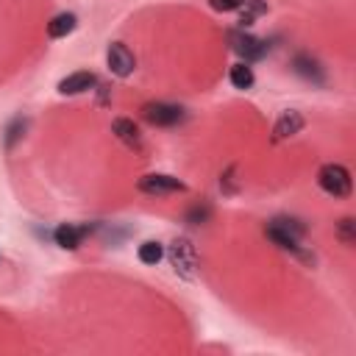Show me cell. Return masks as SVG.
Listing matches in <instances>:
<instances>
[{
  "mask_svg": "<svg viewBox=\"0 0 356 356\" xmlns=\"http://www.w3.org/2000/svg\"><path fill=\"white\" fill-rule=\"evenodd\" d=\"M273 225H278L284 234H289V236H292V239H298V242L306 236V225H303L300 220H292V217H275V220H273Z\"/></svg>",
  "mask_w": 356,
  "mask_h": 356,
  "instance_id": "cell-17",
  "label": "cell"
},
{
  "mask_svg": "<svg viewBox=\"0 0 356 356\" xmlns=\"http://www.w3.org/2000/svg\"><path fill=\"white\" fill-rule=\"evenodd\" d=\"M136 256H139L142 264H159V261L164 259V245L147 239V242H142V245L136 248Z\"/></svg>",
  "mask_w": 356,
  "mask_h": 356,
  "instance_id": "cell-16",
  "label": "cell"
},
{
  "mask_svg": "<svg viewBox=\"0 0 356 356\" xmlns=\"http://www.w3.org/2000/svg\"><path fill=\"white\" fill-rule=\"evenodd\" d=\"M303 125H306L303 114H300V111H295V108H286V111H281V117L275 120L273 134H275V139H286V136L300 134V131H303Z\"/></svg>",
  "mask_w": 356,
  "mask_h": 356,
  "instance_id": "cell-10",
  "label": "cell"
},
{
  "mask_svg": "<svg viewBox=\"0 0 356 356\" xmlns=\"http://www.w3.org/2000/svg\"><path fill=\"white\" fill-rule=\"evenodd\" d=\"M106 64H108V70H111L117 78H128V75L134 72V67H136L134 53H131L122 42L108 44V50H106Z\"/></svg>",
  "mask_w": 356,
  "mask_h": 356,
  "instance_id": "cell-6",
  "label": "cell"
},
{
  "mask_svg": "<svg viewBox=\"0 0 356 356\" xmlns=\"http://www.w3.org/2000/svg\"><path fill=\"white\" fill-rule=\"evenodd\" d=\"M317 184L325 195L331 197H348L350 189H353V181H350V172L348 167L342 164H323L320 172H317Z\"/></svg>",
  "mask_w": 356,
  "mask_h": 356,
  "instance_id": "cell-1",
  "label": "cell"
},
{
  "mask_svg": "<svg viewBox=\"0 0 356 356\" xmlns=\"http://www.w3.org/2000/svg\"><path fill=\"white\" fill-rule=\"evenodd\" d=\"M75 28H78V17H75L72 11H61V14H56V17L47 22V36H50V39H64V36H70Z\"/></svg>",
  "mask_w": 356,
  "mask_h": 356,
  "instance_id": "cell-12",
  "label": "cell"
},
{
  "mask_svg": "<svg viewBox=\"0 0 356 356\" xmlns=\"http://www.w3.org/2000/svg\"><path fill=\"white\" fill-rule=\"evenodd\" d=\"M236 11H239V25L248 28V25H253V22L267 11V3H264V0H242Z\"/></svg>",
  "mask_w": 356,
  "mask_h": 356,
  "instance_id": "cell-14",
  "label": "cell"
},
{
  "mask_svg": "<svg viewBox=\"0 0 356 356\" xmlns=\"http://www.w3.org/2000/svg\"><path fill=\"white\" fill-rule=\"evenodd\" d=\"M22 131H25V120H14L6 131V147H14V142L22 136Z\"/></svg>",
  "mask_w": 356,
  "mask_h": 356,
  "instance_id": "cell-20",
  "label": "cell"
},
{
  "mask_svg": "<svg viewBox=\"0 0 356 356\" xmlns=\"http://www.w3.org/2000/svg\"><path fill=\"white\" fill-rule=\"evenodd\" d=\"M228 81H231L236 89H250L256 78H253V70H250V64L239 61V64H234V67H231V72H228Z\"/></svg>",
  "mask_w": 356,
  "mask_h": 356,
  "instance_id": "cell-15",
  "label": "cell"
},
{
  "mask_svg": "<svg viewBox=\"0 0 356 356\" xmlns=\"http://www.w3.org/2000/svg\"><path fill=\"white\" fill-rule=\"evenodd\" d=\"M89 234V228L86 225H72V222H61L56 231H53V239H56V245L58 248H64V250H75L81 242H83V236Z\"/></svg>",
  "mask_w": 356,
  "mask_h": 356,
  "instance_id": "cell-8",
  "label": "cell"
},
{
  "mask_svg": "<svg viewBox=\"0 0 356 356\" xmlns=\"http://www.w3.org/2000/svg\"><path fill=\"white\" fill-rule=\"evenodd\" d=\"M267 236H270L281 250H286V253L298 256L300 261H306V264H312V261H314V256H312L309 250H303V248H300V242H298V239H292L289 234H284L278 225H273V222H270V225H267Z\"/></svg>",
  "mask_w": 356,
  "mask_h": 356,
  "instance_id": "cell-7",
  "label": "cell"
},
{
  "mask_svg": "<svg viewBox=\"0 0 356 356\" xmlns=\"http://www.w3.org/2000/svg\"><path fill=\"white\" fill-rule=\"evenodd\" d=\"M209 217H211V206H209V203H195V206L186 211V222H195V225L206 222Z\"/></svg>",
  "mask_w": 356,
  "mask_h": 356,
  "instance_id": "cell-19",
  "label": "cell"
},
{
  "mask_svg": "<svg viewBox=\"0 0 356 356\" xmlns=\"http://www.w3.org/2000/svg\"><path fill=\"white\" fill-rule=\"evenodd\" d=\"M228 42H231V50H234L245 64L259 61V58L267 56V44H264L261 39L245 33V28H242V31H228Z\"/></svg>",
  "mask_w": 356,
  "mask_h": 356,
  "instance_id": "cell-3",
  "label": "cell"
},
{
  "mask_svg": "<svg viewBox=\"0 0 356 356\" xmlns=\"http://www.w3.org/2000/svg\"><path fill=\"white\" fill-rule=\"evenodd\" d=\"M239 3H242V0H209V6H211L214 11H236Z\"/></svg>",
  "mask_w": 356,
  "mask_h": 356,
  "instance_id": "cell-22",
  "label": "cell"
},
{
  "mask_svg": "<svg viewBox=\"0 0 356 356\" xmlns=\"http://www.w3.org/2000/svg\"><path fill=\"white\" fill-rule=\"evenodd\" d=\"M292 70L300 75V78H306V81H312V83H323L325 81V75H323V67L312 58V56H295L292 58Z\"/></svg>",
  "mask_w": 356,
  "mask_h": 356,
  "instance_id": "cell-13",
  "label": "cell"
},
{
  "mask_svg": "<svg viewBox=\"0 0 356 356\" xmlns=\"http://www.w3.org/2000/svg\"><path fill=\"white\" fill-rule=\"evenodd\" d=\"M95 83H97V78L89 70H78V72H70L67 78L58 81V92L61 95H81V92L92 89Z\"/></svg>",
  "mask_w": 356,
  "mask_h": 356,
  "instance_id": "cell-9",
  "label": "cell"
},
{
  "mask_svg": "<svg viewBox=\"0 0 356 356\" xmlns=\"http://www.w3.org/2000/svg\"><path fill=\"white\" fill-rule=\"evenodd\" d=\"M167 256H170L172 270H175L181 278L192 281V278L197 275V253H195V245H192L189 239H184V236L172 239V245H170Z\"/></svg>",
  "mask_w": 356,
  "mask_h": 356,
  "instance_id": "cell-2",
  "label": "cell"
},
{
  "mask_svg": "<svg viewBox=\"0 0 356 356\" xmlns=\"http://www.w3.org/2000/svg\"><path fill=\"white\" fill-rule=\"evenodd\" d=\"M136 186H139V192H145V195H172V192H184V189H186L184 181H178L175 175H167V172L142 175Z\"/></svg>",
  "mask_w": 356,
  "mask_h": 356,
  "instance_id": "cell-5",
  "label": "cell"
},
{
  "mask_svg": "<svg viewBox=\"0 0 356 356\" xmlns=\"http://www.w3.org/2000/svg\"><path fill=\"white\" fill-rule=\"evenodd\" d=\"M142 117L150 122V125H159V128H172V125H178V122H184V108L181 106H175V103H161V100H156V103H147L145 108H142Z\"/></svg>",
  "mask_w": 356,
  "mask_h": 356,
  "instance_id": "cell-4",
  "label": "cell"
},
{
  "mask_svg": "<svg viewBox=\"0 0 356 356\" xmlns=\"http://www.w3.org/2000/svg\"><path fill=\"white\" fill-rule=\"evenodd\" d=\"M337 239L345 245V248H353L356 245V222L353 217H342L337 222Z\"/></svg>",
  "mask_w": 356,
  "mask_h": 356,
  "instance_id": "cell-18",
  "label": "cell"
},
{
  "mask_svg": "<svg viewBox=\"0 0 356 356\" xmlns=\"http://www.w3.org/2000/svg\"><path fill=\"white\" fill-rule=\"evenodd\" d=\"M111 131H114V136H117L125 147H131V150H142V134H139V128L134 125V120H128V117H117V120L111 122Z\"/></svg>",
  "mask_w": 356,
  "mask_h": 356,
  "instance_id": "cell-11",
  "label": "cell"
},
{
  "mask_svg": "<svg viewBox=\"0 0 356 356\" xmlns=\"http://www.w3.org/2000/svg\"><path fill=\"white\" fill-rule=\"evenodd\" d=\"M234 172H236V167H228V170H225V175H222V181H220V186H222V192H225V195H234V192H236Z\"/></svg>",
  "mask_w": 356,
  "mask_h": 356,
  "instance_id": "cell-21",
  "label": "cell"
}]
</instances>
